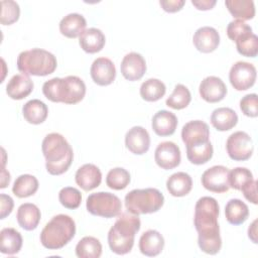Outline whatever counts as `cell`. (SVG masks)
<instances>
[{"label":"cell","instance_id":"obj_28","mask_svg":"<svg viewBox=\"0 0 258 258\" xmlns=\"http://www.w3.org/2000/svg\"><path fill=\"white\" fill-rule=\"evenodd\" d=\"M22 236L14 228H4L0 232V251L3 254H17L22 247Z\"/></svg>","mask_w":258,"mask_h":258},{"label":"cell","instance_id":"obj_6","mask_svg":"<svg viewBox=\"0 0 258 258\" xmlns=\"http://www.w3.org/2000/svg\"><path fill=\"white\" fill-rule=\"evenodd\" d=\"M57 66L55 56L42 48L24 50L18 54L17 68L24 75L44 77L52 74Z\"/></svg>","mask_w":258,"mask_h":258},{"label":"cell","instance_id":"obj_46","mask_svg":"<svg viewBox=\"0 0 258 258\" xmlns=\"http://www.w3.org/2000/svg\"><path fill=\"white\" fill-rule=\"evenodd\" d=\"M184 3H185L184 0H160L159 1L161 8L164 11L169 13H174L181 10Z\"/></svg>","mask_w":258,"mask_h":258},{"label":"cell","instance_id":"obj_35","mask_svg":"<svg viewBox=\"0 0 258 258\" xmlns=\"http://www.w3.org/2000/svg\"><path fill=\"white\" fill-rule=\"evenodd\" d=\"M166 92L163 82L158 79H148L140 87V96L147 102H156L160 100Z\"/></svg>","mask_w":258,"mask_h":258},{"label":"cell","instance_id":"obj_41","mask_svg":"<svg viewBox=\"0 0 258 258\" xmlns=\"http://www.w3.org/2000/svg\"><path fill=\"white\" fill-rule=\"evenodd\" d=\"M20 15V8L17 2L12 0L1 1L0 21L3 25H11L16 22Z\"/></svg>","mask_w":258,"mask_h":258},{"label":"cell","instance_id":"obj_45","mask_svg":"<svg viewBox=\"0 0 258 258\" xmlns=\"http://www.w3.org/2000/svg\"><path fill=\"white\" fill-rule=\"evenodd\" d=\"M0 204H1V214H0V219H5L8 215L11 214L14 203L13 200L10 196L1 194L0 195Z\"/></svg>","mask_w":258,"mask_h":258},{"label":"cell","instance_id":"obj_24","mask_svg":"<svg viewBox=\"0 0 258 258\" xmlns=\"http://www.w3.org/2000/svg\"><path fill=\"white\" fill-rule=\"evenodd\" d=\"M106 42V38L102 30L91 27L86 29L79 37L81 48L88 53H96L102 50Z\"/></svg>","mask_w":258,"mask_h":258},{"label":"cell","instance_id":"obj_48","mask_svg":"<svg viewBox=\"0 0 258 258\" xmlns=\"http://www.w3.org/2000/svg\"><path fill=\"white\" fill-rule=\"evenodd\" d=\"M248 237L251 241L257 244V220H254L248 228Z\"/></svg>","mask_w":258,"mask_h":258},{"label":"cell","instance_id":"obj_11","mask_svg":"<svg viewBox=\"0 0 258 258\" xmlns=\"http://www.w3.org/2000/svg\"><path fill=\"white\" fill-rule=\"evenodd\" d=\"M229 172L230 170L224 165H214L202 174V184L210 191L226 192L230 188Z\"/></svg>","mask_w":258,"mask_h":258},{"label":"cell","instance_id":"obj_30","mask_svg":"<svg viewBox=\"0 0 258 258\" xmlns=\"http://www.w3.org/2000/svg\"><path fill=\"white\" fill-rule=\"evenodd\" d=\"M225 216L230 224L241 225L248 219L249 208L241 200L232 199L226 204Z\"/></svg>","mask_w":258,"mask_h":258},{"label":"cell","instance_id":"obj_34","mask_svg":"<svg viewBox=\"0 0 258 258\" xmlns=\"http://www.w3.org/2000/svg\"><path fill=\"white\" fill-rule=\"evenodd\" d=\"M238 52L247 57H255L258 53V37L252 30L240 34L235 40Z\"/></svg>","mask_w":258,"mask_h":258},{"label":"cell","instance_id":"obj_14","mask_svg":"<svg viewBox=\"0 0 258 258\" xmlns=\"http://www.w3.org/2000/svg\"><path fill=\"white\" fill-rule=\"evenodd\" d=\"M120 70L126 80L131 82L138 81L146 72V61L140 53L132 51L123 57Z\"/></svg>","mask_w":258,"mask_h":258},{"label":"cell","instance_id":"obj_43","mask_svg":"<svg viewBox=\"0 0 258 258\" xmlns=\"http://www.w3.org/2000/svg\"><path fill=\"white\" fill-rule=\"evenodd\" d=\"M252 30V27L250 25H248L246 22H244L243 20H233L231 21L228 26H227V35L231 40H235L240 34Z\"/></svg>","mask_w":258,"mask_h":258},{"label":"cell","instance_id":"obj_12","mask_svg":"<svg viewBox=\"0 0 258 258\" xmlns=\"http://www.w3.org/2000/svg\"><path fill=\"white\" fill-rule=\"evenodd\" d=\"M210 129L207 123L192 120L185 123L181 129V139L186 147L204 144L210 141Z\"/></svg>","mask_w":258,"mask_h":258},{"label":"cell","instance_id":"obj_32","mask_svg":"<svg viewBox=\"0 0 258 258\" xmlns=\"http://www.w3.org/2000/svg\"><path fill=\"white\" fill-rule=\"evenodd\" d=\"M38 189V180L34 175L21 174L19 175L12 186V192L20 199L33 196Z\"/></svg>","mask_w":258,"mask_h":258},{"label":"cell","instance_id":"obj_36","mask_svg":"<svg viewBox=\"0 0 258 258\" xmlns=\"http://www.w3.org/2000/svg\"><path fill=\"white\" fill-rule=\"evenodd\" d=\"M213 153L214 149L210 141L204 144L186 147V157L192 164L196 165L207 163L213 157Z\"/></svg>","mask_w":258,"mask_h":258},{"label":"cell","instance_id":"obj_7","mask_svg":"<svg viewBox=\"0 0 258 258\" xmlns=\"http://www.w3.org/2000/svg\"><path fill=\"white\" fill-rule=\"evenodd\" d=\"M164 204V197L157 188L147 187L132 189L125 196V207L133 215H145L159 211Z\"/></svg>","mask_w":258,"mask_h":258},{"label":"cell","instance_id":"obj_4","mask_svg":"<svg viewBox=\"0 0 258 258\" xmlns=\"http://www.w3.org/2000/svg\"><path fill=\"white\" fill-rule=\"evenodd\" d=\"M140 227L141 222L137 215L122 213L108 233V244L111 251L118 255L129 253Z\"/></svg>","mask_w":258,"mask_h":258},{"label":"cell","instance_id":"obj_13","mask_svg":"<svg viewBox=\"0 0 258 258\" xmlns=\"http://www.w3.org/2000/svg\"><path fill=\"white\" fill-rule=\"evenodd\" d=\"M179 147L171 141H164L157 145L154 153V160L156 164L162 169H173L180 163Z\"/></svg>","mask_w":258,"mask_h":258},{"label":"cell","instance_id":"obj_27","mask_svg":"<svg viewBox=\"0 0 258 258\" xmlns=\"http://www.w3.org/2000/svg\"><path fill=\"white\" fill-rule=\"evenodd\" d=\"M211 123L218 131H228L238 123V115L231 108H217L211 115Z\"/></svg>","mask_w":258,"mask_h":258},{"label":"cell","instance_id":"obj_26","mask_svg":"<svg viewBox=\"0 0 258 258\" xmlns=\"http://www.w3.org/2000/svg\"><path fill=\"white\" fill-rule=\"evenodd\" d=\"M192 180L189 174L178 171L171 174L166 180V188L173 197H184L191 190Z\"/></svg>","mask_w":258,"mask_h":258},{"label":"cell","instance_id":"obj_21","mask_svg":"<svg viewBox=\"0 0 258 258\" xmlns=\"http://www.w3.org/2000/svg\"><path fill=\"white\" fill-rule=\"evenodd\" d=\"M164 247V238L156 230H147L139 239L140 252L148 257L157 256Z\"/></svg>","mask_w":258,"mask_h":258},{"label":"cell","instance_id":"obj_44","mask_svg":"<svg viewBox=\"0 0 258 258\" xmlns=\"http://www.w3.org/2000/svg\"><path fill=\"white\" fill-rule=\"evenodd\" d=\"M241 191L243 192L245 199L249 201L250 203L257 205V181L253 179L251 182H249L247 185H245Z\"/></svg>","mask_w":258,"mask_h":258},{"label":"cell","instance_id":"obj_38","mask_svg":"<svg viewBox=\"0 0 258 258\" xmlns=\"http://www.w3.org/2000/svg\"><path fill=\"white\" fill-rule=\"evenodd\" d=\"M131 177L129 171L123 167H115L109 170L106 176L107 185L115 190L124 189L130 183Z\"/></svg>","mask_w":258,"mask_h":258},{"label":"cell","instance_id":"obj_9","mask_svg":"<svg viewBox=\"0 0 258 258\" xmlns=\"http://www.w3.org/2000/svg\"><path fill=\"white\" fill-rule=\"evenodd\" d=\"M226 149L231 159L235 161L247 160L254 150L252 138L244 131H236L228 137Z\"/></svg>","mask_w":258,"mask_h":258},{"label":"cell","instance_id":"obj_18","mask_svg":"<svg viewBox=\"0 0 258 258\" xmlns=\"http://www.w3.org/2000/svg\"><path fill=\"white\" fill-rule=\"evenodd\" d=\"M192 42L196 48L204 53H210L216 50L220 44L219 32L211 26H203L197 29L194 34Z\"/></svg>","mask_w":258,"mask_h":258},{"label":"cell","instance_id":"obj_15","mask_svg":"<svg viewBox=\"0 0 258 258\" xmlns=\"http://www.w3.org/2000/svg\"><path fill=\"white\" fill-rule=\"evenodd\" d=\"M90 74L94 83L99 86H108L116 78V68L110 58L98 57L93 61Z\"/></svg>","mask_w":258,"mask_h":258},{"label":"cell","instance_id":"obj_25","mask_svg":"<svg viewBox=\"0 0 258 258\" xmlns=\"http://www.w3.org/2000/svg\"><path fill=\"white\" fill-rule=\"evenodd\" d=\"M87 21L82 14L70 13L66 15L59 22V31L62 35L69 38L80 37L86 30Z\"/></svg>","mask_w":258,"mask_h":258},{"label":"cell","instance_id":"obj_22","mask_svg":"<svg viewBox=\"0 0 258 258\" xmlns=\"http://www.w3.org/2000/svg\"><path fill=\"white\" fill-rule=\"evenodd\" d=\"M33 82L24 74L13 76L6 85V93L13 100H22L33 90Z\"/></svg>","mask_w":258,"mask_h":258},{"label":"cell","instance_id":"obj_33","mask_svg":"<svg viewBox=\"0 0 258 258\" xmlns=\"http://www.w3.org/2000/svg\"><path fill=\"white\" fill-rule=\"evenodd\" d=\"M102 254L101 242L92 236L82 238L76 246V255L79 258H99Z\"/></svg>","mask_w":258,"mask_h":258},{"label":"cell","instance_id":"obj_2","mask_svg":"<svg viewBox=\"0 0 258 258\" xmlns=\"http://www.w3.org/2000/svg\"><path fill=\"white\" fill-rule=\"evenodd\" d=\"M41 149L49 174L60 175L71 166L74 158L73 148L61 134H47L42 140Z\"/></svg>","mask_w":258,"mask_h":258},{"label":"cell","instance_id":"obj_49","mask_svg":"<svg viewBox=\"0 0 258 258\" xmlns=\"http://www.w3.org/2000/svg\"><path fill=\"white\" fill-rule=\"evenodd\" d=\"M10 182V174L5 170L4 166L2 167V179H1V188L6 187Z\"/></svg>","mask_w":258,"mask_h":258},{"label":"cell","instance_id":"obj_39","mask_svg":"<svg viewBox=\"0 0 258 258\" xmlns=\"http://www.w3.org/2000/svg\"><path fill=\"white\" fill-rule=\"evenodd\" d=\"M253 179L252 172L246 167H235L229 172L230 187L237 190H241Z\"/></svg>","mask_w":258,"mask_h":258},{"label":"cell","instance_id":"obj_10","mask_svg":"<svg viewBox=\"0 0 258 258\" xmlns=\"http://www.w3.org/2000/svg\"><path fill=\"white\" fill-rule=\"evenodd\" d=\"M256 76L254 64L247 61H237L230 70L229 80L235 90L246 91L255 84Z\"/></svg>","mask_w":258,"mask_h":258},{"label":"cell","instance_id":"obj_20","mask_svg":"<svg viewBox=\"0 0 258 258\" xmlns=\"http://www.w3.org/2000/svg\"><path fill=\"white\" fill-rule=\"evenodd\" d=\"M151 126L156 135L164 137L172 135L177 127L176 116L167 110H160L154 114Z\"/></svg>","mask_w":258,"mask_h":258},{"label":"cell","instance_id":"obj_37","mask_svg":"<svg viewBox=\"0 0 258 258\" xmlns=\"http://www.w3.org/2000/svg\"><path fill=\"white\" fill-rule=\"evenodd\" d=\"M191 96L189 90L181 84H178L174 87L172 94L166 99V106L174 109V110H181L188 106L190 103Z\"/></svg>","mask_w":258,"mask_h":258},{"label":"cell","instance_id":"obj_42","mask_svg":"<svg viewBox=\"0 0 258 258\" xmlns=\"http://www.w3.org/2000/svg\"><path fill=\"white\" fill-rule=\"evenodd\" d=\"M240 109L248 117L255 118L258 116V100L256 94H248L240 100Z\"/></svg>","mask_w":258,"mask_h":258},{"label":"cell","instance_id":"obj_31","mask_svg":"<svg viewBox=\"0 0 258 258\" xmlns=\"http://www.w3.org/2000/svg\"><path fill=\"white\" fill-rule=\"evenodd\" d=\"M225 5L232 16L239 20H249L255 16V6L252 0H226Z\"/></svg>","mask_w":258,"mask_h":258},{"label":"cell","instance_id":"obj_40","mask_svg":"<svg viewBox=\"0 0 258 258\" xmlns=\"http://www.w3.org/2000/svg\"><path fill=\"white\" fill-rule=\"evenodd\" d=\"M59 203L67 209H77L82 202V195L80 190L73 186L62 187L58 192Z\"/></svg>","mask_w":258,"mask_h":258},{"label":"cell","instance_id":"obj_16","mask_svg":"<svg viewBox=\"0 0 258 258\" xmlns=\"http://www.w3.org/2000/svg\"><path fill=\"white\" fill-rule=\"evenodd\" d=\"M200 95L208 103H217L222 101L227 95V87L222 79L209 76L205 78L199 88Z\"/></svg>","mask_w":258,"mask_h":258},{"label":"cell","instance_id":"obj_19","mask_svg":"<svg viewBox=\"0 0 258 258\" xmlns=\"http://www.w3.org/2000/svg\"><path fill=\"white\" fill-rule=\"evenodd\" d=\"M75 179L82 189L89 191L100 185L102 181V172L95 164L86 163L77 170Z\"/></svg>","mask_w":258,"mask_h":258},{"label":"cell","instance_id":"obj_47","mask_svg":"<svg viewBox=\"0 0 258 258\" xmlns=\"http://www.w3.org/2000/svg\"><path fill=\"white\" fill-rule=\"evenodd\" d=\"M191 4L199 10H210L216 5V0H191Z\"/></svg>","mask_w":258,"mask_h":258},{"label":"cell","instance_id":"obj_17","mask_svg":"<svg viewBox=\"0 0 258 258\" xmlns=\"http://www.w3.org/2000/svg\"><path fill=\"white\" fill-rule=\"evenodd\" d=\"M126 148L137 155L146 153L150 146V136L147 130L141 126H134L125 135Z\"/></svg>","mask_w":258,"mask_h":258},{"label":"cell","instance_id":"obj_23","mask_svg":"<svg viewBox=\"0 0 258 258\" xmlns=\"http://www.w3.org/2000/svg\"><path fill=\"white\" fill-rule=\"evenodd\" d=\"M40 218V210L36 205L31 203H24L20 205L16 213V219L19 226L26 231H32L36 229Z\"/></svg>","mask_w":258,"mask_h":258},{"label":"cell","instance_id":"obj_29","mask_svg":"<svg viewBox=\"0 0 258 258\" xmlns=\"http://www.w3.org/2000/svg\"><path fill=\"white\" fill-rule=\"evenodd\" d=\"M22 114L28 123L38 125L44 122L47 118L48 108L42 101L32 99L23 105Z\"/></svg>","mask_w":258,"mask_h":258},{"label":"cell","instance_id":"obj_3","mask_svg":"<svg viewBox=\"0 0 258 258\" xmlns=\"http://www.w3.org/2000/svg\"><path fill=\"white\" fill-rule=\"evenodd\" d=\"M42 93L51 102L74 105L84 99L86 85L77 76L52 78L43 84Z\"/></svg>","mask_w":258,"mask_h":258},{"label":"cell","instance_id":"obj_8","mask_svg":"<svg viewBox=\"0 0 258 258\" xmlns=\"http://www.w3.org/2000/svg\"><path fill=\"white\" fill-rule=\"evenodd\" d=\"M86 208L94 216L109 219L121 213L122 204L116 195L108 191H99L88 197Z\"/></svg>","mask_w":258,"mask_h":258},{"label":"cell","instance_id":"obj_1","mask_svg":"<svg viewBox=\"0 0 258 258\" xmlns=\"http://www.w3.org/2000/svg\"><path fill=\"white\" fill-rule=\"evenodd\" d=\"M219 213V204L212 197H202L195 207L194 223L199 234L198 244L203 252L210 255L219 253L222 247Z\"/></svg>","mask_w":258,"mask_h":258},{"label":"cell","instance_id":"obj_5","mask_svg":"<svg viewBox=\"0 0 258 258\" xmlns=\"http://www.w3.org/2000/svg\"><path fill=\"white\" fill-rule=\"evenodd\" d=\"M76 234V223L68 215L59 214L51 218L40 233V242L48 250L64 247Z\"/></svg>","mask_w":258,"mask_h":258}]
</instances>
